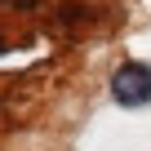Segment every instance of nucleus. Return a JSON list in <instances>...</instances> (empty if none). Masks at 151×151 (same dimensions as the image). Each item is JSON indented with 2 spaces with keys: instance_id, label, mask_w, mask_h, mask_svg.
<instances>
[{
  "instance_id": "nucleus-1",
  "label": "nucleus",
  "mask_w": 151,
  "mask_h": 151,
  "mask_svg": "<svg viewBox=\"0 0 151 151\" xmlns=\"http://www.w3.org/2000/svg\"><path fill=\"white\" fill-rule=\"evenodd\" d=\"M111 98L120 107H147L151 102V67L147 62H120L111 71Z\"/></svg>"
}]
</instances>
